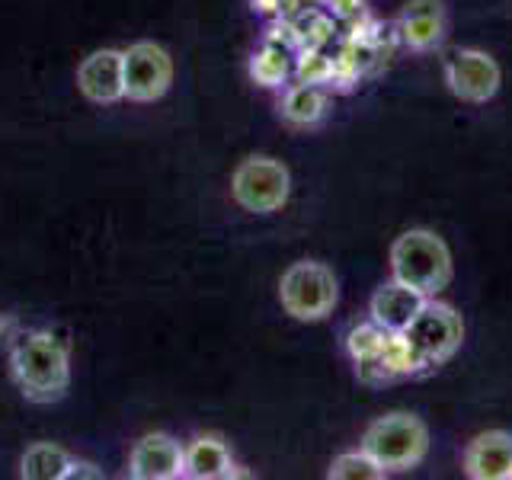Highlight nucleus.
<instances>
[{
	"instance_id": "5",
	"label": "nucleus",
	"mask_w": 512,
	"mask_h": 480,
	"mask_svg": "<svg viewBox=\"0 0 512 480\" xmlns=\"http://www.w3.org/2000/svg\"><path fill=\"white\" fill-rule=\"evenodd\" d=\"M397 336L404 340L413 365H442L452 359L464 343V320L455 308L429 298L420 317Z\"/></svg>"
},
{
	"instance_id": "14",
	"label": "nucleus",
	"mask_w": 512,
	"mask_h": 480,
	"mask_svg": "<svg viewBox=\"0 0 512 480\" xmlns=\"http://www.w3.org/2000/svg\"><path fill=\"white\" fill-rule=\"evenodd\" d=\"M237 474V464L228 445L215 436H199L183 452V477L189 480H228Z\"/></svg>"
},
{
	"instance_id": "19",
	"label": "nucleus",
	"mask_w": 512,
	"mask_h": 480,
	"mask_svg": "<svg viewBox=\"0 0 512 480\" xmlns=\"http://www.w3.org/2000/svg\"><path fill=\"white\" fill-rule=\"evenodd\" d=\"M388 340H391V333H384L378 324H365V327H356L349 333V352H352V359H356L359 365L381 362Z\"/></svg>"
},
{
	"instance_id": "15",
	"label": "nucleus",
	"mask_w": 512,
	"mask_h": 480,
	"mask_svg": "<svg viewBox=\"0 0 512 480\" xmlns=\"http://www.w3.org/2000/svg\"><path fill=\"white\" fill-rule=\"evenodd\" d=\"M327 112V96L317 84H298L285 93L282 100V119L295 128H311L324 119Z\"/></svg>"
},
{
	"instance_id": "20",
	"label": "nucleus",
	"mask_w": 512,
	"mask_h": 480,
	"mask_svg": "<svg viewBox=\"0 0 512 480\" xmlns=\"http://www.w3.org/2000/svg\"><path fill=\"white\" fill-rule=\"evenodd\" d=\"M77 477L100 480V477H103V471L96 468V464H90V461H74V458H71V464H68V474H64V480H77Z\"/></svg>"
},
{
	"instance_id": "2",
	"label": "nucleus",
	"mask_w": 512,
	"mask_h": 480,
	"mask_svg": "<svg viewBox=\"0 0 512 480\" xmlns=\"http://www.w3.org/2000/svg\"><path fill=\"white\" fill-rule=\"evenodd\" d=\"M391 276L420 288L423 295H439L452 285L455 260L445 240L429 228H410L391 244Z\"/></svg>"
},
{
	"instance_id": "21",
	"label": "nucleus",
	"mask_w": 512,
	"mask_h": 480,
	"mask_svg": "<svg viewBox=\"0 0 512 480\" xmlns=\"http://www.w3.org/2000/svg\"><path fill=\"white\" fill-rule=\"evenodd\" d=\"M7 333H10V317H7V314H0V340H4Z\"/></svg>"
},
{
	"instance_id": "1",
	"label": "nucleus",
	"mask_w": 512,
	"mask_h": 480,
	"mask_svg": "<svg viewBox=\"0 0 512 480\" xmlns=\"http://www.w3.org/2000/svg\"><path fill=\"white\" fill-rule=\"evenodd\" d=\"M10 372L26 400H32V404H52V400H61L68 394L71 352L55 333L32 330L13 343Z\"/></svg>"
},
{
	"instance_id": "3",
	"label": "nucleus",
	"mask_w": 512,
	"mask_h": 480,
	"mask_svg": "<svg viewBox=\"0 0 512 480\" xmlns=\"http://www.w3.org/2000/svg\"><path fill=\"white\" fill-rule=\"evenodd\" d=\"M384 471H413L429 455V426L410 410H391L368 423L362 445Z\"/></svg>"
},
{
	"instance_id": "18",
	"label": "nucleus",
	"mask_w": 512,
	"mask_h": 480,
	"mask_svg": "<svg viewBox=\"0 0 512 480\" xmlns=\"http://www.w3.org/2000/svg\"><path fill=\"white\" fill-rule=\"evenodd\" d=\"M250 77L260 87H279L288 77V52L276 42H266L250 61Z\"/></svg>"
},
{
	"instance_id": "8",
	"label": "nucleus",
	"mask_w": 512,
	"mask_h": 480,
	"mask_svg": "<svg viewBox=\"0 0 512 480\" xmlns=\"http://www.w3.org/2000/svg\"><path fill=\"white\" fill-rule=\"evenodd\" d=\"M125 100L157 103L173 84V58L157 42H135L125 48Z\"/></svg>"
},
{
	"instance_id": "10",
	"label": "nucleus",
	"mask_w": 512,
	"mask_h": 480,
	"mask_svg": "<svg viewBox=\"0 0 512 480\" xmlns=\"http://www.w3.org/2000/svg\"><path fill=\"white\" fill-rule=\"evenodd\" d=\"M429 295H423L420 288H413L407 282H384L378 292L372 295V301H368V314H372V324H378L384 333H404L416 317H420V311L426 308Z\"/></svg>"
},
{
	"instance_id": "17",
	"label": "nucleus",
	"mask_w": 512,
	"mask_h": 480,
	"mask_svg": "<svg viewBox=\"0 0 512 480\" xmlns=\"http://www.w3.org/2000/svg\"><path fill=\"white\" fill-rule=\"evenodd\" d=\"M384 471L381 464L365 452V448H359V452H343V455H336L330 461V468H327V477L330 480H381Z\"/></svg>"
},
{
	"instance_id": "11",
	"label": "nucleus",
	"mask_w": 512,
	"mask_h": 480,
	"mask_svg": "<svg viewBox=\"0 0 512 480\" xmlns=\"http://www.w3.org/2000/svg\"><path fill=\"white\" fill-rule=\"evenodd\" d=\"M461 468L471 480H512V432H477L464 448Z\"/></svg>"
},
{
	"instance_id": "13",
	"label": "nucleus",
	"mask_w": 512,
	"mask_h": 480,
	"mask_svg": "<svg viewBox=\"0 0 512 480\" xmlns=\"http://www.w3.org/2000/svg\"><path fill=\"white\" fill-rule=\"evenodd\" d=\"M397 32L413 52H432L439 48L448 32V16L442 0H410L397 16Z\"/></svg>"
},
{
	"instance_id": "9",
	"label": "nucleus",
	"mask_w": 512,
	"mask_h": 480,
	"mask_svg": "<svg viewBox=\"0 0 512 480\" xmlns=\"http://www.w3.org/2000/svg\"><path fill=\"white\" fill-rule=\"evenodd\" d=\"M77 90L96 106L125 100V55L119 48H100L77 68Z\"/></svg>"
},
{
	"instance_id": "12",
	"label": "nucleus",
	"mask_w": 512,
	"mask_h": 480,
	"mask_svg": "<svg viewBox=\"0 0 512 480\" xmlns=\"http://www.w3.org/2000/svg\"><path fill=\"white\" fill-rule=\"evenodd\" d=\"M183 452L180 442L164 436V432H151L135 442L132 458H128V474L135 480H180L183 477Z\"/></svg>"
},
{
	"instance_id": "7",
	"label": "nucleus",
	"mask_w": 512,
	"mask_h": 480,
	"mask_svg": "<svg viewBox=\"0 0 512 480\" xmlns=\"http://www.w3.org/2000/svg\"><path fill=\"white\" fill-rule=\"evenodd\" d=\"M445 84L461 103H490L503 87V68L484 48H448L442 55Z\"/></svg>"
},
{
	"instance_id": "4",
	"label": "nucleus",
	"mask_w": 512,
	"mask_h": 480,
	"mask_svg": "<svg viewBox=\"0 0 512 480\" xmlns=\"http://www.w3.org/2000/svg\"><path fill=\"white\" fill-rule=\"evenodd\" d=\"M279 301L288 317L301 320V324H317L333 314L336 301H340V282L327 263L298 260L282 272Z\"/></svg>"
},
{
	"instance_id": "6",
	"label": "nucleus",
	"mask_w": 512,
	"mask_h": 480,
	"mask_svg": "<svg viewBox=\"0 0 512 480\" xmlns=\"http://www.w3.org/2000/svg\"><path fill=\"white\" fill-rule=\"evenodd\" d=\"M292 192V173L276 157L253 154L240 160L231 176V196L234 202L253 215H272L288 202Z\"/></svg>"
},
{
	"instance_id": "16",
	"label": "nucleus",
	"mask_w": 512,
	"mask_h": 480,
	"mask_svg": "<svg viewBox=\"0 0 512 480\" xmlns=\"http://www.w3.org/2000/svg\"><path fill=\"white\" fill-rule=\"evenodd\" d=\"M71 455L61 445L52 442H36L26 448V455L20 461V474L26 480H64L68 474Z\"/></svg>"
}]
</instances>
